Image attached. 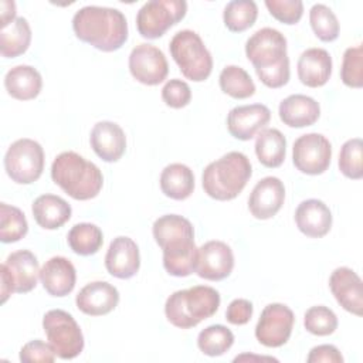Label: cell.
I'll return each instance as SVG.
<instances>
[{"mask_svg": "<svg viewBox=\"0 0 363 363\" xmlns=\"http://www.w3.org/2000/svg\"><path fill=\"white\" fill-rule=\"evenodd\" d=\"M153 238L163 251V267L173 277H189L196 271L197 251L191 223L179 214L159 217L152 227Z\"/></svg>", "mask_w": 363, "mask_h": 363, "instance_id": "cell-1", "label": "cell"}, {"mask_svg": "<svg viewBox=\"0 0 363 363\" xmlns=\"http://www.w3.org/2000/svg\"><path fill=\"white\" fill-rule=\"evenodd\" d=\"M55 352L50 343L43 342L41 339H34L26 343L20 349V360L24 363L41 362V363H52L55 360Z\"/></svg>", "mask_w": 363, "mask_h": 363, "instance_id": "cell-42", "label": "cell"}, {"mask_svg": "<svg viewBox=\"0 0 363 363\" xmlns=\"http://www.w3.org/2000/svg\"><path fill=\"white\" fill-rule=\"evenodd\" d=\"M332 213L329 207L318 199L303 200L295 210L298 230L311 238H322L332 228Z\"/></svg>", "mask_w": 363, "mask_h": 363, "instance_id": "cell-22", "label": "cell"}, {"mask_svg": "<svg viewBox=\"0 0 363 363\" xmlns=\"http://www.w3.org/2000/svg\"><path fill=\"white\" fill-rule=\"evenodd\" d=\"M187 3L184 0H150L136 14V27L143 38L162 37L172 26L184 18Z\"/></svg>", "mask_w": 363, "mask_h": 363, "instance_id": "cell-10", "label": "cell"}, {"mask_svg": "<svg viewBox=\"0 0 363 363\" xmlns=\"http://www.w3.org/2000/svg\"><path fill=\"white\" fill-rule=\"evenodd\" d=\"M258 17L257 3L252 0H233L225 4L223 20L233 33H242L252 27Z\"/></svg>", "mask_w": 363, "mask_h": 363, "instance_id": "cell-33", "label": "cell"}, {"mask_svg": "<svg viewBox=\"0 0 363 363\" xmlns=\"http://www.w3.org/2000/svg\"><path fill=\"white\" fill-rule=\"evenodd\" d=\"M40 279L44 289L51 296H67L75 288V267L65 257H52L43 265L40 271Z\"/></svg>", "mask_w": 363, "mask_h": 363, "instance_id": "cell-23", "label": "cell"}, {"mask_svg": "<svg viewBox=\"0 0 363 363\" xmlns=\"http://www.w3.org/2000/svg\"><path fill=\"white\" fill-rule=\"evenodd\" d=\"M35 223L44 230H57L71 218V206L60 196H38L31 207Z\"/></svg>", "mask_w": 363, "mask_h": 363, "instance_id": "cell-27", "label": "cell"}, {"mask_svg": "<svg viewBox=\"0 0 363 363\" xmlns=\"http://www.w3.org/2000/svg\"><path fill=\"white\" fill-rule=\"evenodd\" d=\"M279 119L289 128H305L313 125L320 116L319 104L308 95L294 94L281 101Z\"/></svg>", "mask_w": 363, "mask_h": 363, "instance_id": "cell-25", "label": "cell"}, {"mask_svg": "<svg viewBox=\"0 0 363 363\" xmlns=\"http://www.w3.org/2000/svg\"><path fill=\"white\" fill-rule=\"evenodd\" d=\"M332 160V145L322 133H305L294 142L292 162L294 166L311 176L325 173Z\"/></svg>", "mask_w": 363, "mask_h": 363, "instance_id": "cell-11", "label": "cell"}, {"mask_svg": "<svg viewBox=\"0 0 363 363\" xmlns=\"http://www.w3.org/2000/svg\"><path fill=\"white\" fill-rule=\"evenodd\" d=\"M234 268V254L230 245L213 240L204 242L197 251L196 274L207 281H221L227 278Z\"/></svg>", "mask_w": 363, "mask_h": 363, "instance_id": "cell-14", "label": "cell"}, {"mask_svg": "<svg viewBox=\"0 0 363 363\" xmlns=\"http://www.w3.org/2000/svg\"><path fill=\"white\" fill-rule=\"evenodd\" d=\"M89 143L92 150L104 162H118L126 150V136L123 129L111 121H101L94 125Z\"/></svg>", "mask_w": 363, "mask_h": 363, "instance_id": "cell-20", "label": "cell"}, {"mask_svg": "<svg viewBox=\"0 0 363 363\" xmlns=\"http://www.w3.org/2000/svg\"><path fill=\"white\" fill-rule=\"evenodd\" d=\"M72 30L84 43L99 51L119 50L128 40V21L122 11L112 7L85 6L72 17Z\"/></svg>", "mask_w": 363, "mask_h": 363, "instance_id": "cell-3", "label": "cell"}, {"mask_svg": "<svg viewBox=\"0 0 363 363\" xmlns=\"http://www.w3.org/2000/svg\"><path fill=\"white\" fill-rule=\"evenodd\" d=\"M309 23L315 35L323 41L330 43L339 37L340 26L336 14L325 4H313L309 10Z\"/></svg>", "mask_w": 363, "mask_h": 363, "instance_id": "cell-36", "label": "cell"}, {"mask_svg": "<svg viewBox=\"0 0 363 363\" xmlns=\"http://www.w3.org/2000/svg\"><path fill=\"white\" fill-rule=\"evenodd\" d=\"M339 170L352 180L363 177V142L360 138L346 140L339 153Z\"/></svg>", "mask_w": 363, "mask_h": 363, "instance_id": "cell-37", "label": "cell"}, {"mask_svg": "<svg viewBox=\"0 0 363 363\" xmlns=\"http://www.w3.org/2000/svg\"><path fill=\"white\" fill-rule=\"evenodd\" d=\"M247 359H255V360H275L277 362V359H274V357H259V356H251V354H242V356H237L235 359H234V362H241V360H247Z\"/></svg>", "mask_w": 363, "mask_h": 363, "instance_id": "cell-46", "label": "cell"}, {"mask_svg": "<svg viewBox=\"0 0 363 363\" xmlns=\"http://www.w3.org/2000/svg\"><path fill=\"white\" fill-rule=\"evenodd\" d=\"M77 308L89 316H102L112 312L119 303L118 289L105 281L86 284L75 298Z\"/></svg>", "mask_w": 363, "mask_h": 363, "instance_id": "cell-21", "label": "cell"}, {"mask_svg": "<svg viewBox=\"0 0 363 363\" xmlns=\"http://www.w3.org/2000/svg\"><path fill=\"white\" fill-rule=\"evenodd\" d=\"M1 6V27H6L16 18V3L3 0Z\"/></svg>", "mask_w": 363, "mask_h": 363, "instance_id": "cell-45", "label": "cell"}, {"mask_svg": "<svg viewBox=\"0 0 363 363\" xmlns=\"http://www.w3.org/2000/svg\"><path fill=\"white\" fill-rule=\"evenodd\" d=\"M308 363H343V356L333 345H319L311 349Z\"/></svg>", "mask_w": 363, "mask_h": 363, "instance_id": "cell-44", "label": "cell"}, {"mask_svg": "<svg viewBox=\"0 0 363 363\" xmlns=\"http://www.w3.org/2000/svg\"><path fill=\"white\" fill-rule=\"evenodd\" d=\"M162 99L167 106L173 109H180L190 104L191 89L189 84L182 79H169L162 88Z\"/></svg>", "mask_w": 363, "mask_h": 363, "instance_id": "cell-41", "label": "cell"}, {"mask_svg": "<svg viewBox=\"0 0 363 363\" xmlns=\"http://www.w3.org/2000/svg\"><path fill=\"white\" fill-rule=\"evenodd\" d=\"M285 200V186L275 176L261 179L248 197L250 213L258 220L272 218Z\"/></svg>", "mask_w": 363, "mask_h": 363, "instance_id": "cell-16", "label": "cell"}, {"mask_svg": "<svg viewBox=\"0 0 363 363\" xmlns=\"http://www.w3.org/2000/svg\"><path fill=\"white\" fill-rule=\"evenodd\" d=\"M271 119V111L262 104L240 105L227 115V129L238 140H250L258 135Z\"/></svg>", "mask_w": 363, "mask_h": 363, "instance_id": "cell-15", "label": "cell"}, {"mask_svg": "<svg viewBox=\"0 0 363 363\" xmlns=\"http://www.w3.org/2000/svg\"><path fill=\"white\" fill-rule=\"evenodd\" d=\"M269 14L284 24H296L303 14L301 0H265Z\"/></svg>", "mask_w": 363, "mask_h": 363, "instance_id": "cell-40", "label": "cell"}, {"mask_svg": "<svg viewBox=\"0 0 363 363\" xmlns=\"http://www.w3.org/2000/svg\"><path fill=\"white\" fill-rule=\"evenodd\" d=\"M160 190L173 200H186L194 190L193 170L183 163L167 164L160 173Z\"/></svg>", "mask_w": 363, "mask_h": 363, "instance_id": "cell-28", "label": "cell"}, {"mask_svg": "<svg viewBox=\"0 0 363 363\" xmlns=\"http://www.w3.org/2000/svg\"><path fill=\"white\" fill-rule=\"evenodd\" d=\"M252 174L250 159L241 152H228L208 163L203 170L204 193L218 201L235 199L247 186Z\"/></svg>", "mask_w": 363, "mask_h": 363, "instance_id": "cell-5", "label": "cell"}, {"mask_svg": "<svg viewBox=\"0 0 363 363\" xmlns=\"http://www.w3.org/2000/svg\"><path fill=\"white\" fill-rule=\"evenodd\" d=\"M234 343L233 332L224 325H210L197 336L199 349L211 357L224 354Z\"/></svg>", "mask_w": 363, "mask_h": 363, "instance_id": "cell-34", "label": "cell"}, {"mask_svg": "<svg viewBox=\"0 0 363 363\" xmlns=\"http://www.w3.org/2000/svg\"><path fill=\"white\" fill-rule=\"evenodd\" d=\"M51 179L74 200L96 197L104 186L99 167L75 152L60 153L51 164Z\"/></svg>", "mask_w": 363, "mask_h": 363, "instance_id": "cell-4", "label": "cell"}, {"mask_svg": "<svg viewBox=\"0 0 363 363\" xmlns=\"http://www.w3.org/2000/svg\"><path fill=\"white\" fill-rule=\"evenodd\" d=\"M220 88L234 99H245L255 94V84L250 74L238 65H227L218 77Z\"/></svg>", "mask_w": 363, "mask_h": 363, "instance_id": "cell-32", "label": "cell"}, {"mask_svg": "<svg viewBox=\"0 0 363 363\" xmlns=\"http://www.w3.org/2000/svg\"><path fill=\"white\" fill-rule=\"evenodd\" d=\"M7 94L18 101H30L38 96L43 88L41 74L31 65H16L4 77Z\"/></svg>", "mask_w": 363, "mask_h": 363, "instance_id": "cell-26", "label": "cell"}, {"mask_svg": "<svg viewBox=\"0 0 363 363\" xmlns=\"http://www.w3.org/2000/svg\"><path fill=\"white\" fill-rule=\"evenodd\" d=\"M69 248L82 257L96 254L104 242V234L101 228L91 223L75 224L67 235Z\"/></svg>", "mask_w": 363, "mask_h": 363, "instance_id": "cell-31", "label": "cell"}, {"mask_svg": "<svg viewBox=\"0 0 363 363\" xmlns=\"http://www.w3.org/2000/svg\"><path fill=\"white\" fill-rule=\"evenodd\" d=\"M303 326L309 333L315 336H328L337 329V316L328 306H311L305 312Z\"/></svg>", "mask_w": 363, "mask_h": 363, "instance_id": "cell-38", "label": "cell"}, {"mask_svg": "<svg viewBox=\"0 0 363 363\" xmlns=\"http://www.w3.org/2000/svg\"><path fill=\"white\" fill-rule=\"evenodd\" d=\"M129 71L143 85H159L169 74V64L162 50L152 44H139L129 54Z\"/></svg>", "mask_w": 363, "mask_h": 363, "instance_id": "cell-13", "label": "cell"}, {"mask_svg": "<svg viewBox=\"0 0 363 363\" xmlns=\"http://www.w3.org/2000/svg\"><path fill=\"white\" fill-rule=\"evenodd\" d=\"M220 302L218 291L207 285H196L173 292L166 299L164 313L173 326L190 329L211 318L218 311Z\"/></svg>", "mask_w": 363, "mask_h": 363, "instance_id": "cell-6", "label": "cell"}, {"mask_svg": "<svg viewBox=\"0 0 363 363\" xmlns=\"http://www.w3.org/2000/svg\"><path fill=\"white\" fill-rule=\"evenodd\" d=\"M245 55L259 81L268 88H281L289 81V58L285 35L271 27L255 31L245 43Z\"/></svg>", "mask_w": 363, "mask_h": 363, "instance_id": "cell-2", "label": "cell"}, {"mask_svg": "<svg viewBox=\"0 0 363 363\" xmlns=\"http://www.w3.org/2000/svg\"><path fill=\"white\" fill-rule=\"evenodd\" d=\"M342 82L349 88L363 86V47L362 44L346 48L340 68Z\"/></svg>", "mask_w": 363, "mask_h": 363, "instance_id": "cell-39", "label": "cell"}, {"mask_svg": "<svg viewBox=\"0 0 363 363\" xmlns=\"http://www.w3.org/2000/svg\"><path fill=\"white\" fill-rule=\"evenodd\" d=\"M169 50L180 72L187 79L201 82L210 77L213 71V57L196 31H177L170 40Z\"/></svg>", "mask_w": 363, "mask_h": 363, "instance_id": "cell-7", "label": "cell"}, {"mask_svg": "<svg viewBox=\"0 0 363 363\" xmlns=\"http://www.w3.org/2000/svg\"><path fill=\"white\" fill-rule=\"evenodd\" d=\"M252 303L248 299L244 298H237L234 301L230 302V305L227 306L225 311V319L227 322H230L231 325H245L250 322L251 316H252Z\"/></svg>", "mask_w": 363, "mask_h": 363, "instance_id": "cell-43", "label": "cell"}, {"mask_svg": "<svg viewBox=\"0 0 363 363\" xmlns=\"http://www.w3.org/2000/svg\"><path fill=\"white\" fill-rule=\"evenodd\" d=\"M43 329L57 357L69 360L84 350V335L77 320L62 309H51L43 318Z\"/></svg>", "mask_w": 363, "mask_h": 363, "instance_id": "cell-8", "label": "cell"}, {"mask_svg": "<svg viewBox=\"0 0 363 363\" xmlns=\"http://www.w3.org/2000/svg\"><path fill=\"white\" fill-rule=\"evenodd\" d=\"M106 271L119 279H129L136 275L140 267L138 244L125 235L113 238L105 255Z\"/></svg>", "mask_w": 363, "mask_h": 363, "instance_id": "cell-18", "label": "cell"}, {"mask_svg": "<svg viewBox=\"0 0 363 363\" xmlns=\"http://www.w3.org/2000/svg\"><path fill=\"white\" fill-rule=\"evenodd\" d=\"M31 43V28L24 17H16L10 24L1 27L0 52L4 58H14L24 54Z\"/></svg>", "mask_w": 363, "mask_h": 363, "instance_id": "cell-30", "label": "cell"}, {"mask_svg": "<svg viewBox=\"0 0 363 363\" xmlns=\"http://www.w3.org/2000/svg\"><path fill=\"white\" fill-rule=\"evenodd\" d=\"M299 81L309 88L323 86L332 75V57L323 48L305 50L296 64Z\"/></svg>", "mask_w": 363, "mask_h": 363, "instance_id": "cell-24", "label": "cell"}, {"mask_svg": "<svg viewBox=\"0 0 363 363\" xmlns=\"http://www.w3.org/2000/svg\"><path fill=\"white\" fill-rule=\"evenodd\" d=\"M255 155L259 163L265 167H279L286 155V139L281 130L275 128L262 129L257 135Z\"/></svg>", "mask_w": 363, "mask_h": 363, "instance_id": "cell-29", "label": "cell"}, {"mask_svg": "<svg viewBox=\"0 0 363 363\" xmlns=\"http://www.w3.org/2000/svg\"><path fill=\"white\" fill-rule=\"evenodd\" d=\"M28 223L24 213L14 206L0 204V240L1 242H17L26 237Z\"/></svg>", "mask_w": 363, "mask_h": 363, "instance_id": "cell-35", "label": "cell"}, {"mask_svg": "<svg viewBox=\"0 0 363 363\" xmlns=\"http://www.w3.org/2000/svg\"><path fill=\"white\" fill-rule=\"evenodd\" d=\"M0 269L6 271L13 284L14 294H27L33 291L40 278L37 257L28 250L11 252L1 264Z\"/></svg>", "mask_w": 363, "mask_h": 363, "instance_id": "cell-19", "label": "cell"}, {"mask_svg": "<svg viewBox=\"0 0 363 363\" xmlns=\"http://www.w3.org/2000/svg\"><path fill=\"white\" fill-rule=\"evenodd\" d=\"M4 169L14 183H34L44 170V150L41 145L28 138L17 139L4 155Z\"/></svg>", "mask_w": 363, "mask_h": 363, "instance_id": "cell-9", "label": "cell"}, {"mask_svg": "<svg viewBox=\"0 0 363 363\" xmlns=\"http://www.w3.org/2000/svg\"><path fill=\"white\" fill-rule=\"evenodd\" d=\"M329 288L337 303L347 312L362 316L363 288L360 277L347 267L336 268L329 278Z\"/></svg>", "mask_w": 363, "mask_h": 363, "instance_id": "cell-17", "label": "cell"}, {"mask_svg": "<svg viewBox=\"0 0 363 363\" xmlns=\"http://www.w3.org/2000/svg\"><path fill=\"white\" fill-rule=\"evenodd\" d=\"M294 322V312L286 305L269 303L259 315L255 326V337L267 347H281L289 340Z\"/></svg>", "mask_w": 363, "mask_h": 363, "instance_id": "cell-12", "label": "cell"}]
</instances>
